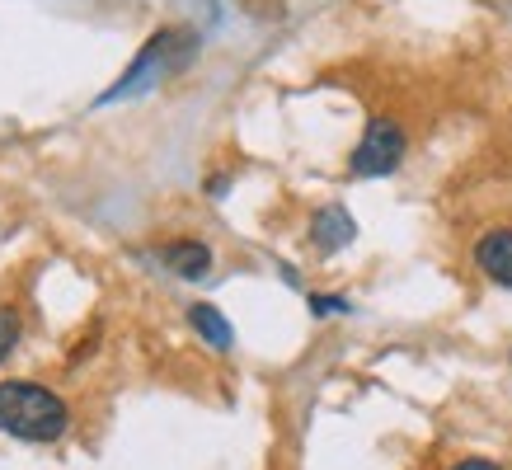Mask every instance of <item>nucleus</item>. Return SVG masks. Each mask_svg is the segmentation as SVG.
Masks as SVG:
<instances>
[{"label":"nucleus","instance_id":"nucleus-1","mask_svg":"<svg viewBox=\"0 0 512 470\" xmlns=\"http://www.w3.org/2000/svg\"><path fill=\"white\" fill-rule=\"evenodd\" d=\"M0 433L15 442H62L71 433V405L29 376L0 381Z\"/></svg>","mask_w":512,"mask_h":470},{"label":"nucleus","instance_id":"nucleus-2","mask_svg":"<svg viewBox=\"0 0 512 470\" xmlns=\"http://www.w3.org/2000/svg\"><path fill=\"white\" fill-rule=\"evenodd\" d=\"M193 52H198V33L188 29H160L146 38V47H141V57L123 71V80L113 85V90L99 94V104H118V99H132V94L151 90V85H160L165 76H174V71H184L188 62H193Z\"/></svg>","mask_w":512,"mask_h":470},{"label":"nucleus","instance_id":"nucleus-3","mask_svg":"<svg viewBox=\"0 0 512 470\" xmlns=\"http://www.w3.org/2000/svg\"><path fill=\"white\" fill-rule=\"evenodd\" d=\"M409 156V132H404L400 118H390V113H376L372 123L362 127V137H357L353 156H348V174L353 179H386L395 174Z\"/></svg>","mask_w":512,"mask_h":470},{"label":"nucleus","instance_id":"nucleus-4","mask_svg":"<svg viewBox=\"0 0 512 470\" xmlns=\"http://www.w3.org/2000/svg\"><path fill=\"white\" fill-rule=\"evenodd\" d=\"M470 264H475V273H480L484 282L512 292V221L484 226V231L470 240Z\"/></svg>","mask_w":512,"mask_h":470},{"label":"nucleus","instance_id":"nucleus-5","mask_svg":"<svg viewBox=\"0 0 512 470\" xmlns=\"http://www.w3.org/2000/svg\"><path fill=\"white\" fill-rule=\"evenodd\" d=\"M306 240H311V250L320 254V259H334V254H343L357 240L353 212H348L343 203H325L311 217V226H306Z\"/></svg>","mask_w":512,"mask_h":470},{"label":"nucleus","instance_id":"nucleus-6","mask_svg":"<svg viewBox=\"0 0 512 470\" xmlns=\"http://www.w3.org/2000/svg\"><path fill=\"white\" fill-rule=\"evenodd\" d=\"M156 259L165 264V273H174V278H184V282H202L212 273V264H217L212 245L198 240V235H174V240H165L156 250Z\"/></svg>","mask_w":512,"mask_h":470},{"label":"nucleus","instance_id":"nucleus-7","mask_svg":"<svg viewBox=\"0 0 512 470\" xmlns=\"http://www.w3.org/2000/svg\"><path fill=\"white\" fill-rule=\"evenodd\" d=\"M188 325H193V334H198V339L212 348V353H231V348H235L231 320H226V315H221L212 301H193V306H188Z\"/></svg>","mask_w":512,"mask_h":470},{"label":"nucleus","instance_id":"nucleus-8","mask_svg":"<svg viewBox=\"0 0 512 470\" xmlns=\"http://www.w3.org/2000/svg\"><path fill=\"white\" fill-rule=\"evenodd\" d=\"M19 334H24V315L15 306H0V362L19 348Z\"/></svg>","mask_w":512,"mask_h":470},{"label":"nucleus","instance_id":"nucleus-9","mask_svg":"<svg viewBox=\"0 0 512 470\" xmlns=\"http://www.w3.org/2000/svg\"><path fill=\"white\" fill-rule=\"evenodd\" d=\"M306 306H311L315 320H329V315H348V311H353V301L334 297V292H311V297H306Z\"/></svg>","mask_w":512,"mask_h":470},{"label":"nucleus","instance_id":"nucleus-10","mask_svg":"<svg viewBox=\"0 0 512 470\" xmlns=\"http://www.w3.org/2000/svg\"><path fill=\"white\" fill-rule=\"evenodd\" d=\"M447 470H503V466L489 461V456H461V461H451Z\"/></svg>","mask_w":512,"mask_h":470}]
</instances>
